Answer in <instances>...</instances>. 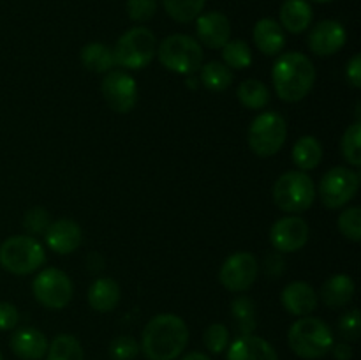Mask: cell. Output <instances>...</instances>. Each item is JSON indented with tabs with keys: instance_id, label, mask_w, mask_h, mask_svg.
Here are the masks:
<instances>
[{
	"instance_id": "836d02e7",
	"label": "cell",
	"mask_w": 361,
	"mask_h": 360,
	"mask_svg": "<svg viewBox=\"0 0 361 360\" xmlns=\"http://www.w3.org/2000/svg\"><path fill=\"white\" fill-rule=\"evenodd\" d=\"M203 342L210 353H215V355L222 353L229 346L228 327L222 323H212L210 327L204 330Z\"/></svg>"
},
{
	"instance_id": "3957f363",
	"label": "cell",
	"mask_w": 361,
	"mask_h": 360,
	"mask_svg": "<svg viewBox=\"0 0 361 360\" xmlns=\"http://www.w3.org/2000/svg\"><path fill=\"white\" fill-rule=\"evenodd\" d=\"M288 342L293 353L300 359L316 360L330 353L335 339L331 328L323 320L302 316L289 328Z\"/></svg>"
},
{
	"instance_id": "e0dca14e",
	"label": "cell",
	"mask_w": 361,
	"mask_h": 360,
	"mask_svg": "<svg viewBox=\"0 0 361 360\" xmlns=\"http://www.w3.org/2000/svg\"><path fill=\"white\" fill-rule=\"evenodd\" d=\"M282 306L293 316H309L314 313L319 302L316 289L305 281H293L282 289Z\"/></svg>"
},
{
	"instance_id": "2e32d148",
	"label": "cell",
	"mask_w": 361,
	"mask_h": 360,
	"mask_svg": "<svg viewBox=\"0 0 361 360\" xmlns=\"http://www.w3.org/2000/svg\"><path fill=\"white\" fill-rule=\"evenodd\" d=\"M44 240L53 253L71 254L81 246L83 232L73 219H56L46 229Z\"/></svg>"
},
{
	"instance_id": "7a4b0ae2",
	"label": "cell",
	"mask_w": 361,
	"mask_h": 360,
	"mask_svg": "<svg viewBox=\"0 0 361 360\" xmlns=\"http://www.w3.org/2000/svg\"><path fill=\"white\" fill-rule=\"evenodd\" d=\"M271 81L279 99L286 102H298L312 90L316 81V67L312 60L303 53H282L274 64Z\"/></svg>"
},
{
	"instance_id": "4dcf8cb0",
	"label": "cell",
	"mask_w": 361,
	"mask_h": 360,
	"mask_svg": "<svg viewBox=\"0 0 361 360\" xmlns=\"http://www.w3.org/2000/svg\"><path fill=\"white\" fill-rule=\"evenodd\" d=\"M207 0H162L166 13L178 23H189L196 20L204 9Z\"/></svg>"
},
{
	"instance_id": "4316f807",
	"label": "cell",
	"mask_w": 361,
	"mask_h": 360,
	"mask_svg": "<svg viewBox=\"0 0 361 360\" xmlns=\"http://www.w3.org/2000/svg\"><path fill=\"white\" fill-rule=\"evenodd\" d=\"M200 81L203 87L212 92H222L231 87L233 83V71L226 66L224 62L212 60V62L203 64L200 69Z\"/></svg>"
},
{
	"instance_id": "44dd1931",
	"label": "cell",
	"mask_w": 361,
	"mask_h": 360,
	"mask_svg": "<svg viewBox=\"0 0 361 360\" xmlns=\"http://www.w3.org/2000/svg\"><path fill=\"white\" fill-rule=\"evenodd\" d=\"M355 281L348 274H335L324 281L321 288V300L330 309H342L355 296Z\"/></svg>"
},
{
	"instance_id": "f35d334b",
	"label": "cell",
	"mask_w": 361,
	"mask_h": 360,
	"mask_svg": "<svg viewBox=\"0 0 361 360\" xmlns=\"http://www.w3.org/2000/svg\"><path fill=\"white\" fill-rule=\"evenodd\" d=\"M263 270L270 279L281 277L286 270V260L284 256H282V253H279V251H271L270 254H267L263 263Z\"/></svg>"
},
{
	"instance_id": "83f0119b",
	"label": "cell",
	"mask_w": 361,
	"mask_h": 360,
	"mask_svg": "<svg viewBox=\"0 0 361 360\" xmlns=\"http://www.w3.org/2000/svg\"><path fill=\"white\" fill-rule=\"evenodd\" d=\"M236 95H238L240 102L249 109H263L270 102V90L263 81L256 80V78L242 81L238 85Z\"/></svg>"
},
{
	"instance_id": "603a6c76",
	"label": "cell",
	"mask_w": 361,
	"mask_h": 360,
	"mask_svg": "<svg viewBox=\"0 0 361 360\" xmlns=\"http://www.w3.org/2000/svg\"><path fill=\"white\" fill-rule=\"evenodd\" d=\"M120 286L111 277H99L88 288V304L97 313H109L120 302Z\"/></svg>"
},
{
	"instance_id": "30bf717a",
	"label": "cell",
	"mask_w": 361,
	"mask_h": 360,
	"mask_svg": "<svg viewBox=\"0 0 361 360\" xmlns=\"http://www.w3.org/2000/svg\"><path fill=\"white\" fill-rule=\"evenodd\" d=\"M32 292L42 307L60 311L73 299V282L66 272L59 268H44L35 275Z\"/></svg>"
},
{
	"instance_id": "ac0fdd59",
	"label": "cell",
	"mask_w": 361,
	"mask_h": 360,
	"mask_svg": "<svg viewBox=\"0 0 361 360\" xmlns=\"http://www.w3.org/2000/svg\"><path fill=\"white\" fill-rule=\"evenodd\" d=\"M11 349L21 360H41L48 352V337L34 327L18 328L11 335Z\"/></svg>"
},
{
	"instance_id": "7402d4cb",
	"label": "cell",
	"mask_w": 361,
	"mask_h": 360,
	"mask_svg": "<svg viewBox=\"0 0 361 360\" xmlns=\"http://www.w3.org/2000/svg\"><path fill=\"white\" fill-rule=\"evenodd\" d=\"M281 27L291 34H302L310 27L314 11L309 0H286L281 6Z\"/></svg>"
},
{
	"instance_id": "ba28073f",
	"label": "cell",
	"mask_w": 361,
	"mask_h": 360,
	"mask_svg": "<svg viewBox=\"0 0 361 360\" xmlns=\"http://www.w3.org/2000/svg\"><path fill=\"white\" fill-rule=\"evenodd\" d=\"M288 138V124L277 112H263L252 120L249 127V147L259 157L277 154Z\"/></svg>"
},
{
	"instance_id": "9a60e30c",
	"label": "cell",
	"mask_w": 361,
	"mask_h": 360,
	"mask_svg": "<svg viewBox=\"0 0 361 360\" xmlns=\"http://www.w3.org/2000/svg\"><path fill=\"white\" fill-rule=\"evenodd\" d=\"M196 34L201 44L210 49H221L231 39V21L219 11L201 13L196 18Z\"/></svg>"
},
{
	"instance_id": "60d3db41",
	"label": "cell",
	"mask_w": 361,
	"mask_h": 360,
	"mask_svg": "<svg viewBox=\"0 0 361 360\" xmlns=\"http://www.w3.org/2000/svg\"><path fill=\"white\" fill-rule=\"evenodd\" d=\"M345 76L355 88H361V55L356 53L345 66Z\"/></svg>"
},
{
	"instance_id": "f1b7e54d",
	"label": "cell",
	"mask_w": 361,
	"mask_h": 360,
	"mask_svg": "<svg viewBox=\"0 0 361 360\" xmlns=\"http://www.w3.org/2000/svg\"><path fill=\"white\" fill-rule=\"evenodd\" d=\"M46 360H83V346L74 335L60 334L48 344Z\"/></svg>"
},
{
	"instance_id": "d590c367",
	"label": "cell",
	"mask_w": 361,
	"mask_h": 360,
	"mask_svg": "<svg viewBox=\"0 0 361 360\" xmlns=\"http://www.w3.org/2000/svg\"><path fill=\"white\" fill-rule=\"evenodd\" d=\"M140 353V344L133 335H118L109 344V355L113 360H134Z\"/></svg>"
},
{
	"instance_id": "9c48e42d",
	"label": "cell",
	"mask_w": 361,
	"mask_h": 360,
	"mask_svg": "<svg viewBox=\"0 0 361 360\" xmlns=\"http://www.w3.org/2000/svg\"><path fill=\"white\" fill-rule=\"evenodd\" d=\"M360 189V173L348 166L328 169L319 182V198L330 210L345 207Z\"/></svg>"
},
{
	"instance_id": "ffe728a7",
	"label": "cell",
	"mask_w": 361,
	"mask_h": 360,
	"mask_svg": "<svg viewBox=\"0 0 361 360\" xmlns=\"http://www.w3.org/2000/svg\"><path fill=\"white\" fill-rule=\"evenodd\" d=\"M254 42H256L257 49L268 56H275L284 49L286 46V34L281 23L274 20V18H261L252 30Z\"/></svg>"
},
{
	"instance_id": "1f68e13d",
	"label": "cell",
	"mask_w": 361,
	"mask_h": 360,
	"mask_svg": "<svg viewBox=\"0 0 361 360\" xmlns=\"http://www.w3.org/2000/svg\"><path fill=\"white\" fill-rule=\"evenodd\" d=\"M342 157L348 161L349 166L358 168L361 166V124L355 122L345 129L341 141Z\"/></svg>"
},
{
	"instance_id": "74e56055",
	"label": "cell",
	"mask_w": 361,
	"mask_h": 360,
	"mask_svg": "<svg viewBox=\"0 0 361 360\" xmlns=\"http://www.w3.org/2000/svg\"><path fill=\"white\" fill-rule=\"evenodd\" d=\"M338 332L345 342L358 341L361 334V314L358 309H351L338 320Z\"/></svg>"
},
{
	"instance_id": "8d00e7d4",
	"label": "cell",
	"mask_w": 361,
	"mask_h": 360,
	"mask_svg": "<svg viewBox=\"0 0 361 360\" xmlns=\"http://www.w3.org/2000/svg\"><path fill=\"white\" fill-rule=\"evenodd\" d=\"M127 14L136 23L152 20L157 13V0H127Z\"/></svg>"
},
{
	"instance_id": "f546056e",
	"label": "cell",
	"mask_w": 361,
	"mask_h": 360,
	"mask_svg": "<svg viewBox=\"0 0 361 360\" xmlns=\"http://www.w3.org/2000/svg\"><path fill=\"white\" fill-rule=\"evenodd\" d=\"M222 62L229 67V69L242 71L252 64V52L250 46L242 39H229L224 46H222Z\"/></svg>"
},
{
	"instance_id": "277c9868",
	"label": "cell",
	"mask_w": 361,
	"mask_h": 360,
	"mask_svg": "<svg viewBox=\"0 0 361 360\" xmlns=\"http://www.w3.org/2000/svg\"><path fill=\"white\" fill-rule=\"evenodd\" d=\"M274 203L288 214H302L316 200V184L302 169L286 172L274 184Z\"/></svg>"
},
{
	"instance_id": "8fae6325",
	"label": "cell",
	"mask_w": 361,
	"mask_h": 360,
	"mask_svg": "<svg viewBox=\"0 0 361 360\" xmlns=\"http://www.w3.org/2000/svg\"><path fill=\"white\" fill-rule=\"evenodd\" d=\"M259 263L252 253H235L224 261L219 272V281L233 293H243L256 282Z\"/></svg>"
},
{
	"instance_id": "5bb4252c",
	"label": "cell",
	"mask_w": 361,
	"mask_h": 360,
	"mask_svg": "<svg viewBox=\"0 0 361 360\" xmlns=\"http://www.w3.org/2000/svg\"><path fill=\"white\" fill-rule=\"evenodd\" d=\"M348 32L337 20H323L312 27L309 34V48L317 56L335 55L344 48Z\"/></svg>"
},
{
	"instance_id": "4fadbf2b",
	"label": "cell",
	"mask_w": 361,
	"mask_h": 360,
	"mask_svg": "<svg viewBox=\"0 0 361 360\" xmlns=\"http://www.w3.org/2000/svg\"><path fill=\"white\" fill-rule=\"evenodd\" d=\"M309 224L298 215H288L274 222L270 229V242L279 253H296L309 242Z\"/></svg>"
},
{
	"instance_id": "e575fe53",
	"label": "cell",
	"mask_w": 361,
	"mask_h": 360,
	"mask_svg": "<svg viewBox=\"0 0 361 360\" xmlns=\"http://www.w3.org/2000/svg\"><path fill=\"white\" fill-rule=\"evenodd\" d=\"M49 224H51V215L44 207L30 208L23 217V226L30 236L44 235Z\"/></svg>"
},
{
	"instance_id": "ab89813d",
	"label": "cell",
	"mask_w": 361,
	"mask_h": 360,
	"mask_svg": "<svg viewBox=\"0 0 361 360\" xmlns=\"http://www.w3.org/2000/svg\"><path fill=\"white\" fill-rule=\"evenodd\" d=\"M20 321V313L11 302H0V330H13Z\"/></svg>"
},
{
	"instance_id": "d6a6232c",
	"label": "cell",
	"mask_w": 361,
	"mask_h": 360,
	"mask_svg": "<svg viewBox=\"0 0 361 360\" xmlns=\"http://www.w3.org/2000/svg\"><path fill=\"white\" fill-rule=\"evenodd\" d=\"M338 229L345 239L353 242L361 240V208L360 207H348L341 215H338Z\"/></svg>"
},
{
	"instance_id": "ee69618b",
	"label": "cell",
	"mask_w": 361,
	"mask_h": 360,
	"mask_svg": "<svg viewBox=\"0 0 361 360\" xmlns=\"http://www.w3.org/2000/svg\"><path fill=\"white\" fill-rule=\"evenodd\" d=\"M182 360H210V356H207L204 353H201V352H190V353H187Z\"/></svg>"
},
{
	"instance_id": "6da1fadb",
	"label": "cell",
	"mask_w": 361,
	"mask_h": 360,
	"mask_svg": "<svg viewBox=\"0 0 361 360\" xmlns=\"http://www.w3.org/2000/svg\"><path fill=\"white\" fill-rule=\"evenodd\" d=\"M189 342L187 323L176 314H157L141 334V352L148 360H175Z\"/></svg>"
},
{
	"instance_id": "7bdbcfd3",
	"label": "cell",
	"mask_w": 361,
	"mask_h": 360,
	"mask_svg": "<svg viewBox=\"0 0 361 360\" xmlns=\"http://www.w3.org/2000/svg\"><path fill=\"white\" fill-rule=\"evenodd\" d=\"M87 267H88V270L94 272V274H97V272H101L102 268H104V260H102L101 254L92 253V254H88V258H87Z\"/></svg>"
},
{
	"instance_id": "cb8c5ba5",
	"label": "cell",
	"mask_w": 361,
	"mask_h": 360,
	"mask_svg": "<svg viewBox=\"0 0 361 360\" xmlns=\"http://www.w3.org/2000/svg\"><path fill=\"white\" fill-rule=\"evenodd\" d=\"M80 60L85 69L99 74L109 73L116 66L113 48L102 44V42H88L87 46H83L80 53Z\"/></svg>"
},
{
	"instance_id": "5b68a950",
	"label": "cell",
	"mask_w": 361,
	"mask_h": 360,
	"mask_svg": "<svg viewBox=\"0 0 361 360\" xmlns=\"http://www.w3.org/2000/svg\"><path fill=\"white\" fill-rule=\"evenodd\" d=\"M159 62L176 74H194L203 66V46L187 34H173L157 46Z\"/></svg>"
},
{
	"instance_id": "52a82bcc",
	"label": "cell",
	"mask_w": 361,
	"mask_h": 360,
	"mask_svg": "<svg viewBox=\"0 0 361 360\" xmlns=\"http://www.w3.org/2000/svg\"><path fill=\"white\" fill-rule=\"evenodd\" d=\"M115 64L126 69H145L157 55V39L147 27L129 28L122 34L113 48Z\"/></svg>"
},
{
	"instance_id": "d4e9b609",
	"label": "cell",
	"mask_w": 361,
	"mask_h": 360,
	"mask_svg": "<svg viewBox=\"0 0 361 360\" xmlns=\"http://www.w3.org/2000/svg\"><path fill=\"white\" fill-rule=\"evenodd\" d=\"M291 157L295 166H298L302 172H309L319 166L321 159H323V145L319 140L314 136H302L296 140L295 147H293Z\"/></svg>"
},
{
	"instance_id": "d6986e66",
	"label": "cell",
	"mask_w": 361,
	"mask_h": 360,
	"mask_svg": "<svg viewBox=\"0 0 361 360\" xmlns=\"http://www.w3.org/2000/svg\"><path fill=\"white\" fill-rule=\"evenodd\" d=\"M226 360H279L274 346L257 335H238L229 344Z\"/></svg>"
},
{
	"instance_id": "f6af8a7d",
	"label": "cell",
	"mask_w": 361,
	"mask_h": 360,
	"mask_svg": "<svg viewBox=\"0 0 361 360\" xmlns=\"http://www.w3.org/2000/svg\"><path fill=\"white\" fill-rule=\"evenodd\" d=\"M310 2H317V4H328V2H334V0H310Z\"/></svg>"
},
{
	"instance_id": "8992f818",
	"label": "cell",
	"mask_w": 361,
	"mask_h": 360,
	"mask_svg": "<svg viewBox=\"0 0 361 360\" xmlns=\"http://www.w3.org/2000/svg\"><path fill=\"white\" fill-rule=\"evenodd\" d=\"M46 253L30 235H14L0 244V267L14 275H28L41 268Z\"/></svg>"
},
{
	"instance_id": "bcb514c9",
	"label": "cell",
	"mask_w": 361,
	"mask_h": 360,
	"mask_svg": "<svg viewBox=\"0 0 361 360\" xmlns=\"http://www.w3.org/2000/svg\"><path fill=\"white\" fill-rule=\"evenodd\" d=\"M0 360H4V356H2V353H0Z\"/></svg>"
},
{
	"instance_id": "484cf974",
	"label": "cell",
	"mask_w": 361,
	"mask_h": 360,
	"mask_svg": "<svg viewBox=\"0 0 361 360\" xmlns=\"http://www.w3.org/2000/svg\"><path fill=\"white\" fill-rule=\"evenodd\" d=\"M231 316L235 330L238 335H250L254 334L257 327L256 318V304L250 296L240 295L231 302Z\"/></svg>"
},
{
	"instance_id": "7c38bea8",
	"label": "cell",
	"mask_w": 361,
	"mask_h": 360,
	"mask_svg": "<svg viewBox=\"0 0 361 360\" xmlns=\"http://www.w3.org/2000/svg\"><path fill=\"white\" fill-rule=\"evenodd\" d=\"M102 97L106 104L116 113L133 112L137 102V85L126 71H109L101 83Z\"/></svg>"
},
{
	"instance_id": "b9f144b4",
	"label": "cell",
	"mask_w": 361,
	"mask_h": 360,
	"mask_svg": "<svg viewBox=\"0 0 361 360\" xmlns=\"http://www.w3.org/2000/svg\"><path fill=\"white\" fill-rule=\"evenodd\" d=\"M334 353L335 360H351L353 359V348L349 342H337V344L331 346L330 349Z\"/></svg>"
}]
</instances>
